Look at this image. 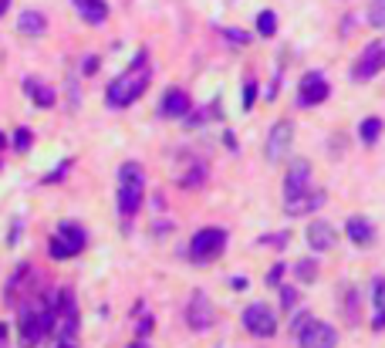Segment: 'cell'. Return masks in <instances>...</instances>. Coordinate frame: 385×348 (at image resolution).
<instances>
[{"instance_id": "obj_1", "label": "cell", "mask_w": 385, "mask_h": 348, "mask_svg": "<svg viewBox=\"0 0 385 348\" xmlns=\"http://www.w3.org/2000/svg\"><path fill=\"white\" fill-rule=\"evenodd\" d=\"M149 81H153V68H149V54L142 51L122 75L109 85V91H105V102L112 105V109H125V105H132V102H139L142 95H146V88H149Z\"/></svg>"}, {"instance_id": "obj_2", "label": "cell", "mask_w": 385, "mask_h": 348, "mask_svg": "<svg viewBox=\"0 0 385 348\" xmlns=\"http://www.w3.org/2000/svg\"><path fill=\"white\" fill-rule=\"evenodd\" d=\"M142 193H146V169H142V162H125L118 169V213H122V220L139 213Z\"/></svg>"}, {"instance_id": "obj_3", "label": "cell", "mask_w": 385, "mask_h": 348, "mask_svg": "<svg viewBox=\"0 0 385 348\" xmlns=\"http://www.w3.org/2000/svg\"><path fill=\"white\" fill-rule=\"evenodd\" d=\"M78 250H85V227L65 220V224L58 227V233L47 240V254H51L54 261H68V257H75Z\"/></svg>"}, {"instance_id": "obj_4", "label": "cell", "mask_w": 385, "mask_h": 348, "mask_svg": "<svg viewBox=\"0 0 385 348\" xmlns=\"http://www.w3.org/2000/svg\"><path fill=\"white\" fill-rule=\"evenodd\" d=\"M223 247H227V230L223 227H203L190 240V257L196 264H206V261H217L223 254Z\"/></svg>"}, {"instance_id": "obj_5", "label": "cell", "mask_w": 385, "mask_h": 348, "mask_svg": "<svg viewBox=\"0 0 385 348\" xmlns=\"http://www.w3.org/2000/svg\"><path fill=\"white\" fill-rule=\"evenodd\" d=\"M17 328H21V348H38L41 338L47 335L44 331V321H41V305H21V311H17Z\"/></svg>"}, {"instance_id": "obj_6", "label": "cell", "mask_w": 385, "mask_h": 348, "mask_svg": "<svg viewBox=\"0 0 385 348\" xmlns=\"http://www.w3.org/2000/svg\"><path fill=\"white\" fill-rule=\"evenodd\" d=\"M243 328L257 338H274L277 331V314L267 308V305H250L243 308Z\"/></svg>"}, {"instance_id": "obj_7", "label": "cell", "mask_w": 385, "mask_h": 348, "mask_svg": "<svg viewBox=\"0 0 385 348\" xmlns=\"http://www.w3.org/2000/svg\"><path fill=\"white\" fill-rule=\"evenodd\" d=\"M298 342H301V348H335L338 335H335V328L324 325V321H305V325L298 328Z\"/></svg>"}, {"instance_id": "obj_8", "label": "cell", "mask_w": 385, "mask_h": 348, "mask_svg": "<svg viewBox=\"0 0 385 348\" xmlns=\"http://www.w3.org/2000/svg\"><path fill=\"white\" fill-rule=\"evenodd\" d=\"M308 190H311V162L308 159H294L291 169H287V180H284V203L305 196Z\"/></svg>"}, {"instance_id": "obj_9", "label": "cell", "mask_w": 385, "mask_h": 348, "mask_svg": "<svg viewBox=\"0 0 385 348\" xmlns=\"http://www.w3.org/2000/svg\"><path fill=\"white\" fill-rule=\"evenodd\" d=\"M291 142H294V125H291L287 118H280L267 135V159L270 162H277V159H284V155L291 153Z\"/></svg>"}, {"instance_id": "obj_10", "label": "cell", "mask_w": 385, "mask_h": 348, "mask_svg": "<svg viewBox=\"0 0 385 348\" xmlns=\"http://www.w3.org/2000/svg\"><path fill=\"white\" fill-rule=\"evenodd\" d=\"M382 68H385V44L382 41H372V44L362 51V58H358V65H355L351 75L362 81V78H375Z\"/></svg>"}, {"instance_id": "obj_11", "label": "cell", "mask_w": 385, "mask_h": 348, "mask_svg": "<svg viewBox=\"0 0 385 348\" xmlns=\"http://www.w3.org/2000/svg\"><path fill=\"white\" fill-rule=\"evenodd\" d=\"M186 325L192 331H206L213 325V305L206 294H192L190 305H186Z\"/></svg>"}, {"instance_id": "obj_12", "label": "cell", "mask_w": 385, "mask_h": 348, "mask_svg": "<svg viewBox=\"0 0 385 348\" xmlns=\"http://www.w3.org/2000/svg\"><path fill=\"white\" fill-rule=\"evenodd\" d=\"M328 95H331V88H328V81L318 75V72L301 78V105H321Z\"/></svg>"}, {"instance_id": "obj_13", "label": "cell", "mask_w": 385, "mask_h": 348, "mask_svg": "<svg viewBox=\"0 0 385 348\" xmlns=\"http://www.w3.org/2000/svg\"><path fill=\"white\" fill-rule=\"evenodd\" d=\"M190 95L183 91V88H169L166 95H162V105H159V112L166 118H186L190 116Z\"/></svg>"}, {"instance_id": "obj_14", "label": "cell", "mask_w": 385, "mask_h": 348, "mask_svg": "<svg viewBox=\"0 0 385 348\" xmlns=\"http://www.w3.org/2000/svg\"><path fill=\"white\" fill-rule=\"evenodd\" d=\"M321 203H324V190H308V193L298 196V199H287L284 210H287V217H305L311 210H318Z\"/></svg>"}, {"instance_id": "obj_15", "label": "cell", "mask_w": 385, "mask_h": 348, "mask_svg": "<svg viewBox=\"0 0 385 348\" xmlns=\"http://www.w3.org/2000/svg\"><path fill=\"white\" fill-rule=\"evenodd\" d=\"M17 31L28 34V38H41V34L47 31V17H44L41 10H24V14L17 17Z\"/></svg>"}, {"instance_id": "obj_16", "label": "cell", "mask_w": 385, "mask_h": 348, "mask_svg": "<svg viewBox=\"0 0 385 348\" xmlns=\"http://www.w3.org/2000/svg\"><path fill=\"white\" fill-rule=\"evenodd\" d=\"M335 243V230H331V224H324V220H314L308 227V247L311 250H328Z\"/></svg>"}, {"instance_id": "obj_17", "label": "cell", "mask_w": 385, "mask_h": 348, "mask_svg": "<svg viewBox=\"0 0 385 348\" xmlns=\"http://www.w3.org/2000/svg\"><path fill=\"white\" fill-rule=\"evenodd\" d=\"M24 91L31 95V102H34L38 109H51V105H54V88H47L38 78H24Z\"/></svg>"}, {"instance_id": "obj_18", "label": "cell", "mask_w": 385, "mask_h": 348, "mask_svg": "<svg viewBox=\"0 0 385 348\" xmlns=\"http://www.w3.org/2000/svg\"><path fill=\"white\" fill-rule=\"evenodd\" d=\"M345 230H348V240L358 243V247H368V243L375 240V230H372V224H368L365 217H351Z\"/></svg>"}, {"instance_id": "obj_19", "label": "cell", "mask_w": 385, "mask_h": 348, "mask_svg": "<svg viewBox=\"0 0 385 348\" xmlns=\"http://www.w3.org/2000/svg\"><path fill=\"white\" fill-rule=\"evenodd\" d=\"M78 14H81L88 24H105V21H109V3H105V0H88V3L78 7Z\"/></svg>"}, {"instance_id": "obj_20", "label": "cell", "mask_w": 385, "mask_h": 348, "mask_svg": "<svg viewBox=\"0 0 385 348\" xmlns=\"http://www.w3.org/2000/svg\"><path fill=\"white\" fill-rule=\"evenodd\" d=\"M358 135H362V142H365V146H372V142L382 135V118H375V116L365 118V122H362V129H358Z\"/></svg>"}, {"instance_id": "obj_21", "label": "cell", "mask_w": 385, "mask_h": 348, "mask_svg": "<svg viewBox=\"0 0 385 348\" xmlns=\"http://www.w3.org/2000/svg\"><path fill=\"white\" fill-rule=\"evenodd\" d=\"M257 34H261V38H274V34H277V14H274V10H261V17H257Z\"/></svg>"}, {"instance_id": "obj_22", "label": "cell", "mask_w": 385, "mask_h": 348, "mask_svg": "<svg viewBox=\"0 0 385 348\" xmlns=\"http://www.w3.org/2000/svg\"><path fill=\"white\" fill-rule=\"evenodd\" d=\"M375 308H379V314H375V328H385V277L382 281H375Z\"/></svg>"}, {"instance_id": "obj_23", "label": "cell", "mask_w": 385, "mask_h": 348, "mask_svg": "<svg viewBox=\"0 0 385 348\" xmlns=\"http://www.w3.org/2000/svg\"><path fill=\"white\" fill-rule=\"evenodd\" d=\"M179 183H183L186 190H199V186L206 183V169H203V166H192V169L183 176V180H179Z\"/></svg>"}, {"instance_id": "obj_24", "label": "cell", "mask_w": 385, "mask_h": 348, "mask_svg": "<svg viewBox=\"0 0 385 348\" xmlns=\"http://www.w3.org/2000/svg\"><path fill=\"white\" fill-rule=\"evenodd\" d=\"M368 24L372 28H385V0H372L368 3Z\"/></svg>"}, {"instance_id": "obj_25", "label": "cell", "mask_w": 385, "mask_h": 348, "mask_svg": "<svg viewBox=\"0 0 385 348\" xmlns=\"http://www.w3.org/2000/svg\"><path fill=\"white\" fill-rule=\"evenodd\" d=\"M31 142H34V135H31L28 129H17V132H14V149H17V153H28Z\"/></svg>"}, {"instance_id": "obj_26", "label": "cell", "mask_w": 385, "mask_h": 348, "mask_svg": "<svg viewBox=\"0 0 385 348\" xmlns=\"http://www.w3.org/2000/svg\"><path fill=\"white\" fill-rule=\"evenodd\" d=\"M294 271H298V277H301L305 284H311V281L318 277V264H314V261H301V264H298Z\"/></svg>"}, {"instance_id": "obj_27", "label": "cell", "mask_w": 385, "mask_h": 348, "mask_svg": "<svg viewBox=\"0 0 385 348\" xmlns=\"http://www.w3.org/2000/svg\"><path fill=\"white\" fill-rule=\"evenodd\" d=\"M355 321H358V291L348 287V325H355Z\"/></svg>"}, {"instance_id": "obj_28", "label": "cell", "mask_w": 385, "mask_h": 348, "mask_svg": "<svg viewBox=\"0 0 385 348\" xmlns=\"http://www.w3.org/2000/svg\"><path fill=\"white\" fill-rule=\"evenodd\" d=\"M280 305H284V311L294 308V305H298V291L287 287V284H280Z\"/></svg>"}, {"instance_id": "obj_29", "label": "cell", "mask_w": 385, "mask_h": 348, "mask_svg": "<svg viewBox=\"0 0 385 348\" xmlns=\"http://www.w3.org/2000/svg\"><path fill=\"white\" fill-rule=\"evenodd\" d=\"M68 166H72V162H68V159H65V162H61V166H58V169H54V173H47V176H44V180H41V183H61V180H65V173H68Z\"/></svg>"}, {"instance_id": "obj_30", "label": "cell", "mask_w": 385, "mask_h": 348, "mask_svg": "<svg viewBox=\"0 0 385 348\" xmlns=\"http://www.w3.org/2000/svg\"><path fill=\"white\" fill-rule=\"evenodd\" d=\"M254 98H257V85L247 81V85H243V109H254Z\"/></svg>"}, {"instance_id": "obj_31", "label": "cell", "mask_w": 385, "mask_h": 348, "mask_svg": "<svg viewBox=\"0 0 385 348\" xmlns=\"http://www.w3.org/2000/svg\"><path fill=\"white\" fill-rule=\"evenodd\" d=\"M280 277H284V264H274L267 271V284L270 287H280Z\"/></svg>"}, {"instance_id": "obj_32", "label": "cell", "mask_w": 385, "mask_h": 348, "mask_svg": "<svg viewBox=\"0 0 385 348\" xmlns=\"http://www.w3.org/2000/svg\"><path fill=\"white\" fill-rule=\"evenodd\" d=\"M223 34H227V38H230L233 44H247V41H250V38H247V34H243V31H236V28H227Z\"/></svg>"}, {"instance_id": "obj_33", "label": "cell", "mask_w": 385, "mask_h": 348, "mask_svg": "<svg viewBox=\"0 0 385 348\" xmlns=\"http://www.w3.org/2000/svg\"><path fill=\"white\" fill-rule=\"evenodd\" d=\"M98 72V58H85V75H95Z\"/></svg>"}, {"instance_id": "obj_34", "label": "cell", "mask_w": 385, "mask_h": 348, "mask_svg": "<svg viewBox=\"0 0 385 348\" xmlns=\"http://www.w3.org/2000/svg\"><path fill=\"white\" fill-rule=\"evenodd\" d=\"M230 284H233V287H236V291H243V287H247V277H233Z\"/></svg>"}, {"instance_id": "obj_35", "label": "cell", "mask_w": 385, "mask_h": 348, "mask_svg": "<svg viewBox=\"0 0 385 348\" xmlns=\"http://www.w3.org/2000/svg\"><path fill=\"white\" fill-rule=\"evenodd\" d=\"M7 345V325H3V321H0V348Z\"/></svg>"}, {"instance_id": "obj_36", "label": "cell", "mask_w": 385, "mask_h": 348, "mask_svg": "<svg viewBox=\"0 0 385 348\" xmlns=\"http://www.w3.org/2000/svg\"><path fill=\"white\" fill-rule=\"evenodd\" d=\"M129 348H149V345H146V342L139 338V342H132V345H129Z\"/></svg>"}, {"instance_id": "obj_37", "label": "cell", "mask_w": 385, "mask_h": 348, "mask_svg": "<svg viewBox=\"0 0 385 348\" xmlns=\"http://www.w3.org/2000/svg\"><path fill=\"white\" fill-rule=\"evenodd\" d=\"M7 3H10V0H0V14H3V10H7Z\"/></svg>"}, {"instance_id": "obj_38", "label": "cell", "mask_w": 385, "mask_h": 348, "mask_svg": "<svg viewBox=\"0 0 385 348\" xmlns=\"http://www.w3.org/2000/svg\"><path fill=\"white\" fill-rule=\"evenodd\" d=\"M72 3H75V7H81V3H88V0H72Z\"/></svg>"}, {"instance_id": "obj_39", "label": "cell", "mask_w": 385, "mask_h": 348, "mask_svg": "<svg viewBox=\"0 0 385 348\" xmlns=\"http://www.w3.org/2000/svg\"><path fill=\"white\" fill-rule=\"evenodd\" d=\"M3 142H7V139H3V132H0V149H3Z\"/></svg>"}]
</instances>
